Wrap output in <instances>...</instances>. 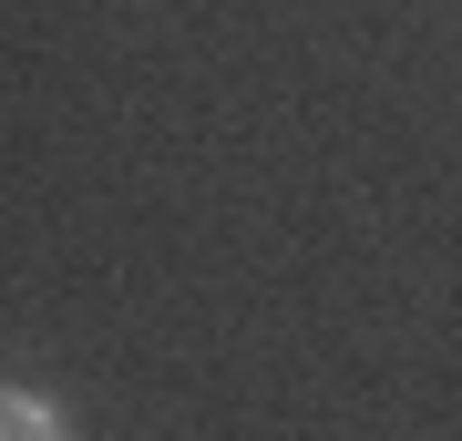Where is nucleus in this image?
Segmentation results:
<instances>
[{"instance_id":"nucleus-1","label":"nucleus","mask_w":462,"mask_h":441,"mask_svg":"<svg viewBox=\"0 0 462 441\" xmlns=\"http://www.w3.org/2000/svg\"><path fill=\"white\" fill-rule=\"evenodd\" d=\"M0 441H72V421H62V410H51L42 390L0 380Z\"/></svg>"}]
</instances>
